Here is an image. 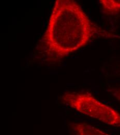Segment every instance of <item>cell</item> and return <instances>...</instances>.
<instances>
[{"instance_id":"obj_1","label":"cell","mask_w":120,"mask_h":135,"mask_svg":"<svg viewBox=\"0 0 120 135\" xmlns=\"http://www.w3.org/2000/svg\"><path fill=\"white\" fill-rule=\"evenodd\" d=\"M103 32L77 2L57 0L37 49L45 61L56 63L84 47Z\"/></svg>"},{"instance_id":"obj_5","label":"cell","mask_w":120,"mask_h":135,"mask_svg":"<svg viewBox=\"0 0 120 135\" xmlns=\"http://www.w3.org/2000/svg\"><path fill=\"white\" fill-rule=\"evenodd\" d=\"M107 91L120 103V86L110 87L107 89Z\"/></svg>"},{"instance_id":"obj_4","label":"cell","mask_w":120,"mask_h":135,"mask_svg":"<svg viewBox=\"0 0 120 135\" xmlns=\"http://www.w3.org/2000/svg\"><path fill=\"white\" fill-rule=\"evenodd\" d=\"M103 12L108 15L120 13V0H100Z\"/></svg>"},{"instance_id":"obj_2","label":"cell","mask_w":120,"mask_h":135,"mask_svg":"<svg viewBox=\"0 0 120 135\" xmlns=\"http://www.w3.org/2000/svg\"><path fill=\"white\" fill-rule=\"evenodd\" d=\"M61 101L80 113L96 119L109 126L120 128V113L87 92L68 91Z\"/></svg>"},{"instance_id":"obj_3","label":"cell","mask_w":120,"mask_h":135,"mask_svg":"<svg viewBox=\"0 0 120 135\" xmlns=\"http://www.w3.org/2000/svg\"><path fill=\"white\" fill-rule=\"evenodd\" d=\"M70 127L76 135H110L85 122L72 123Z\"/></svg>"}]
</instances>
